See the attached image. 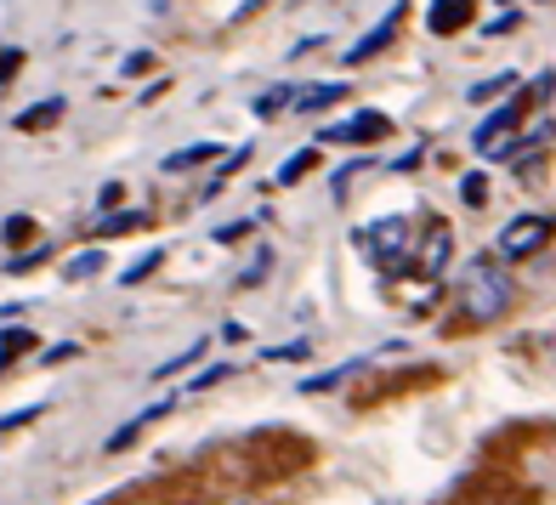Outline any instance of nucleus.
I'll return each instance as SVG.
<instances>
[{"label": "nucleus", "mask_w": 556, "mask_h": 505, "mask_svg": "<svg viewBox=\"0 0 556 505\" xmlns=\"http://www.w3.org/2000/svg\"><path fill=\"white\" fill-rule=\"evenodd\" d=\"M505 307H511V273H505V262H494V256L466 262V273H460L466 324H494V318H505Z\"/></svg>", "instance_id": "f257e3e1"}, {"label": "nucleus", "mask_w": 556, "mask_h": 505, "mask_svg": "<svg viewBox=\"0 0 556 505\" xmlns=\"http://www.w3.org/2000/svg\"><path fill=\"white\" fill-rule=\"evenodd\" d=\"M352 86L346 80H330V86H301L295 91V114H318V109H330V103H346Z\"/></svg>", "instance_id": "0eeeda50"}, {"label": "nucleus", "mask_w": 556, "mask_h": 505, "mask_svg": "<svg viewBox=\"0 0 556 505\" xmlns=\"http://www.w3.org/2000/svg\"><path fill=\"white\" fill-rule=\"evenodd\" d=\"M318 160H324L318 148H301V154H290L285 165H278V176H273V182H278V188H295V182H301V176H307Z\"/></svg>", "instance_id": "9b49d317"}, {"label": "nucleus", "mask_w": 556, "mask_h": 505, "mask_svg": "<svg viewBox=\"0 0 556 505\" xmlns=\"http://www.w3.org/2000/svg\"><path fill=\"white\" fill-rule=\"evenodd\" d=\"M148 222V211H114L97 222V239H114V233H137V227Z\"/></svg>", "instance_id": "4468645a"}, {"label": "nucleus", "mask_w": 556, "mask_h": 505, "mask_svg": "<svg viewBox=\"0 0 556 505\" xmlns=\"http://www.w3.org/2000/svg\"><path fill=\"white\" fill-rule=\"evenodd\" d=\"M29 346H35L29 330H7V341H0V352H7V358H17V352H29Z\"/></svg>", "instance_id": "4be33fe9"}, {"label": "nucleus", "mask_w": 556, "mask_h": 505, "mask_svg": "<svg viewBox=\"0 0 556 505\" xmlns=\"http://www.w3.org/2000/svg\"><path fill=\"white\" fill-rule=\"evenodd\" d=\"M477 12V0H432V12H426V29L432 35H454V29H466Z\"/></svg>", "instance_id": "39448f33"}, {"label": "nucleus", "mask_w": 556, "mask_h": 505, "mask_svg": "<svg viewBox=\"0 0 556 505\" xmlns=\"http://www.w3.org/2000/svg\"><path fill=\"white\" fill-rule=\"evenodd\" d=\"M397 17H403V12H387V17H381V29H375V35H364V40L346 52V63H369V58H375V52H381V46L397 35Z\"/></svg>", "instance_id": "1a4fd4ad"}, {"label": "nucleus", "mask_w": 556, "mask_h": 505, "mask_svg": "<svg viewBox=\"0 0 556 505\" xmlns=\"http://www.w3.org/2000/svg\"><path fill=\"white\" fill-rule=\"evenodd\" d=\"M387 131H392L387 114H352V119H341V125H324L318 142H381Z\"/></svg>", "instance_id": "20e7f679"}, {"label": "nucleus", "mask_w": 556, "mask_h": 505, "mask_svg": "<svg viewBox=\"0 0 556 505\" xmlns=\"http://www.w3.org/2000/svg\"><path fill=\"white\" fill-rule=\"evenodd\" d=\"M46 256H52V250H29V256H17V262H12V273H29V267H40Z\"/></svg>", "instance_id": "c85d7f7f"}, {"label": "nucleus", "mask_w": 556, "mask_h": 505, "mask_svg": "<svg viewBox=\"0 0 556 505\" xmlns=\"http://www.w3.org/2000/svg\"><path fill=\"white\" fill-rule=\"evenodd\" d=\"M460 193H466L471 211H483V205H489V176H483V171H466V176H460Z\"/></svg>", "instance_id": "dca6fc26"}, {"label": "nucleus", "mask_w": 556, "mask_h": 505, "mask_svg": "<svg viewBox=\"0 0 556 505\" xmlns=\"http://www.w3.org/2000/svg\"><path fill=\"white\" fill-rule=\"evenodd\" d=\"M40 415V403H29V409H17V415H0V432H17V426H29Z\"/></svg>", "instance_id": "a878e982"}, {"label": "nucleus", "mask_w": 556, "mask_h": 505, "mask_svg": "<svg viewBox=\"0 0 556 505\" xmlns=\"http://www.w3.org/2000/svg\"><path fill=\"white\" fill-rule=\"evenodd\" d=\"M233 239H244V222H233V227H216V244H233Z\"/></svg>", "instance_id": "7c9ffc66"}, {"label": "nucleus", "mask_w": 556, "mask_h": 505, "mask_svg": "<svg viewBox=\"0 0 556 505\" xmlns=\"http://www.w3.org/2000/svg\"><path fill=\"white\" fill-rule=\"evenodd\" d=\"M160 262H165V250H148V256H137L131 267H125V273H119V285H125V290H131V285H142V279H148V273H154V267H160Z\"/></svg>", "instance_id": "f3484780"}, {"label": "nucleus", "mask_w": 556, "mask_h": 505, "mask_svg": "<svg viewBox=\"0 0 556 505\" xmlns=\"http://www.w3.org/2000/svg\"><path fill=\"white\" fill-rule=\"evenodd\" d=\"M222 154V148L216 142H193V148H176V154L165 160V171H188V165H211Z\"/></svg>", "instance_id": "ddd939ff"}, {"label": "nucleus", "mask_w": 556, "mask_h": 505, "mask_svg": "<svg viewBox=\"0 0 556 505\" xmlns=\"http://www.w3.org/2000/svg\"><path fill=\"white\" fill-rule=\"evenodd\" d=\"M119 199H125V188H119V182H109L103 193H97V211H103V216H114V211H119Z\"/></svg>", "instance_id": "b1692460"}, {"label": "nucleus", "mask_w": 556, "mask_h": 505, "mask_svg": "<svg viewBox=\"0 0 556 505\" xmlns=\"http://www.w3.org/2000/svg\"><path fill=\"white\" fill-rule=\"evenodd\" d=\"M448 244H454L448 222H432V227H426V244H420V273H426V279H438V273L448 267Z\"/></svg>", "instance_id": "423d86ee"}, {"label": "nucleus", "mask_w": 556, "mask_h": 505, "mask_svg": "<svg viewBox=\"0 0 556 505\" xmlns=\"http://www.w3.org/2000/svg\"><path fill=\"white\" fill-rule=\"evenodd\" d=\"M511 86H517V74L505 68V74H494V80H483V86H471V103H489V97H505V91H511Z\"/></svg>", "instance_id": "6ab92c4d"}, {"label": "nucleus", "mask_w": 556, "mask_h": 505, "mask_svg": "<svg viewBox=\"0 0 556 505\" xmlns=\"http://www.w3.org/2000/svg\"><path fill=\"white\" fill-rule=\"evenodd\" d=\"M511 29H517V12H505V17H494V23H489L483 35H511Z\"/></svg>", "instance_id": "c756f323"}, {"label": "nucleus", "mask_w": 556, "mask_h": 505, "mask_svg": "<svg viewBox=\"0 0 556 505\" xmlns=\"http://www.w3.org/2000/svg\"><path fill=\"white\" fill-rule=\"evenodd\" d=\"M199 352H205V341H188V352H176L170 364H160V369H154V381H165V375H176V369H188V364L199 358Z\"/></svg>", "instance_id": "aec40b11"}, {"label": "nucleus", "mask_w": 556, "mask_h": 505, "mask_svg": "<svg viewBox=\"0 0 556 505\" xmlns=\"http://www.w3.org/2000/svg\"><path fill=\"white\" fill-rule=\"evenodd\" d=\"M165 409H170V403H154V409H142V415H131V420H125L119 432L109 438V454H119V449H131V443L142 438V426H154V420H160Z\"/></svg>", "instance_id": "9d476101"}, {"label": "nucleus", "mask_w": 556, "mask_h": 505, "mask_svg": "<svg viewBox=\"0 0 556 505\" xmlns=\"http://www.w3.org/2000/svg\"><path fill=\"white\" fill-rule=\"evenodd\" d=\"M517 119H522V97H517V103H505V109H494L483 125H477V137H471V142H477V148H494V142H500L505 131H511Z\"/></svg>", "instance_id": "6e6552de"}, {"label": "nucleus", "mask_w": 556, "mask_h": 505, "mask_svg": "<svg viewBox=\"0 0 556 505\" xmlns=\"http://www.w3.org/2000/svg\"><path fill=\"white\" fill-rule=\"evenodd\" d=\"M63 114V97H52V103H35L29 114H17V131H40V125H52Z\"/></svg>", "instance_id": "2eb2a0df"}, {"label": "nucleus", "mask_w": 556, "mask_h": 505, "mask_svg": "<svg viewBox=\"0 0 556 505\" xmlns=\"http://www.w3.org/2000/svg\"><path fill=\"white\" fill-rule=\"evenodd\" d=\"M540 244H551V222H545V216H517V222L500 227L494 262H522V256H534Z\"/></svg>", "instance_id": "7ed1b4c3"}, {"label": "nucleus", "mask_w": 556, "mask_h": 505, "mask_svg": "<svg viewBox=\"0 0 556 505\" xmlns=\"http://www.w3.org/2000/svg\"><path fill=\"white\" fill-rule=\"evenodd\" d=\"M295 91H301V86H278V91H262V103H256V114H262V119H273L278 109H290V103H295Z\"/></svg>", "instance_id": "a211bd4d"}, {"label": "nucleus", "mask_w": 556, "mask_h": 505, "mask_svg": "<svg viewBox=\"0 0 556 505\" xmlns=\"http://www.w3.org/2000/svg\"><path fill=\"white\" fill-rule=\"evenodd\" d=\"M17 68H23V52L17 46H0V80H12Z\"/></svg>", "instance_id": "393cba45"}, {"label": "nucleus", "mask_w": 556, "mask_h": 505, "mask_svg": "<svg viewBox=\"0 0 556 505\" xmlns=\"http://www.w3.org/2000/svg\"><path fill=\"white\" fill-rule=\"evenodd\" d=\"M97 273H103V244L80 250V256H74V262L63 267V279H68V285H80V279H97Z\"/></svg>", "instance_id": "f8f14e48"}, {"label": "nucleus", "mask_w": 556, "mask_h": 505, "mask_svg": "<svg viewBox=\"0 0 556 505\" xmlns=\"http://www.w3.org/2000/svg\"><path fill=\"white\" fill-rule=\"evenodd\" d=\"M358 244H364V256L381 273L415 267V227H409V216H381V222L358 227Z\"/></svg>", "instance_id": "f03ea898"}, {"label": "nucleus", "mask_w": 556, "mask_h": 505, "mask_svg": "<svg viewBox=\"0 0 556 505\" xmlns=\"http://www.w3.org/2000/svg\"><path fill=\"white\" fill-rule=\"evenodd\" d=\"M0 233H7L12 244H23V239H35V222H29V216H12L7 227H0Z\"/></svg>", "instance_id": "5701e85b"}, {"label": "nucleus", "mask_w": 556, "mask_h": 505, "mask_svg": "<svg viewBox=\"0 0 556 505\" xmlns=\"http://www.w3.org/2000/svg\"><path fill=\"white\" fill-rule=\"evenodd\" d=\"M369 165H375V160H358V165H346V171H336V182H330V193H336V199H346V188L358 182V176H364Z\"/></svg>", "instance_id": "412c9836"}, {"label": "nucleus", "mask_w": 556, "mask_h": 505, "mask_svg": "<svg viewBox=\"0 0 556 505\" xmlns=\"http://www.w3.org/2000/svg\"><path fill=\"white\" fill-rule=\"evenodd\" d=\"M216 381H227V364H216V369L199 375V381H188V392H205V387H216Z\"/></svg>", "instance_id": "bb28decb"}, {"label": "nucleus", "mask_w": 556, "mask_h": 505, "mask_svg": "<svg viewBox=\"0 0 556 505\" xmlns=\"http://www.w3.org/2000/svg\"><path fill=\"white\" fill-rule=\"evenodd\" d=\"M142 68H154V52H131L119 63V74H142Z\"/></svg>", "instance_id": "cd10ccee"}]
</instances>
